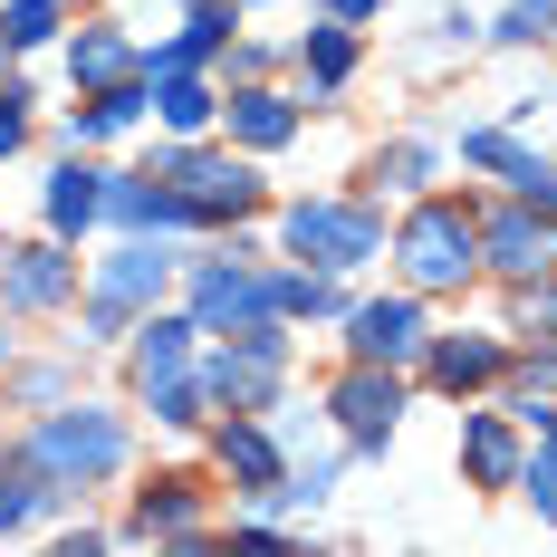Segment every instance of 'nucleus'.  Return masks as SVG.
<instances>
[{
    "label": "nucleus",
    "instance_id": "1",
    "mask_svg": "<svg viewBox=\"0 0 557 557\" xmlns=\"http://www.w3.org/2000/svg\"><path fill=\"white\" fill-rule=\"evenodd\" d=\"M394 270H404V288H423V298L471 288L481 278V212L451 202V193H423L404 212V231H394Z\"/></svg>",
    "mask_w": 557,
    "mask_h": 557
},
{
    "label": "nucleus",
    "instance_id": "2",
    "mask_svg": "<svg viewBox=\"0 0 557 557\" xmlns=\"http://www.w3.org/2000/svg\"><path fill=\"white\" fill-rule=\"evenodd\" d=\"M183 278L164 240H145V231H125L107 260H87V346H115V336H135L145 308H164V288Z\"/></svg>",
    "mask_w": 557,
    "mask_h": 557
},
{
    "label": "nucleus",
    "instance_id": "3",
    "mask_svg": "<svg viewBox=\"0 0 557 557\" xmlns=\"http://www.w3.org/2000/svg\"><path fill=\"white\" fill-rule=\"evenodd\" d=\"M20 451L39 461V471H58L67 491H97V481H115L125 471V423H115L107 404H49L29 433H20Z\"/></svg>",
    "mask_w": 557,
    "mask_h": 557
},
{
    "label": "nucleus",
    "instance_id": "4",
    "mask_svg": "<svg viewBox=\"0 0 557 557\" xmlns=\"http://www.w3.org/2000/svg\"><path fill=\"white\" fill-rule=\"evenodd\" d=\"M278 240H288V260L346 278V270H366V260L385 250V212L356 202V193H318V202H288V212H278Z\"/></svg>",
    "mask_w": 557,
    "mask_h": 557
},
{
    "label": "nucleus",
    "instance_id": "5",
    "mask_svg": "<svg viewBox=\"0 0 557 557\" xmlns=\"http://www.w3.org/2000/svg\"><path fill=\"white\" fill-rule=\"evenodd\" d=\"M154 173H164L173 193L193 202V222L222 231V222H250L260 202H270V183L240 164V154H212V145H193V135H173L164 154H154Z\"/></svg>",
    "mask_w": 557,
    "mask_h": 557
},
{
    "label": "nucleus",
    "instance_id": "6",
    "mask_svg": "<svg viewBox=\"0 0 557 557\" xmlns=\"http://www.w3.org/2000/svg\"><path fill=\"white\" fill-rule=\"evenodd\" d=\"M183 308H193V327L202 336H231L250 327V318H270V270H260V250H202V260H183Z\"/></svg>",
    "mask_w": 557,
    "mask_h": 557
},
{
    "label": "nucleus",
    "instance_id": "7",
    "mask_svg": "<svg viewBox=\"0 0 557 557\" xmlns=\"http://www.w3.org/2000/svg\"><path fill=\"white\" fill-rule=\"evenodd\" d=\"M404 404H413L404 366H366V356H346V375L327 385V413H336V433H346V451H385Z\"/></svg>",
    "mask_w": 557,
    "mask_h": 557
},
{
    "label": "nucleus",
    "instance_id": "8",
    "mask_svg": "<svg viewBox=\"0 0 557 557\" xmlns=\"http://www.w3.org/2000/svg\"><path fill=\"white\" fill-rule=\"evenodd\" d=\"M481 270L491 278H548L557 270V212H539V202H519L509 193L500 212H481Z\"/></svg>",
    "mask_w": 557,
    "mask_h": 557
},
{
    "label": "nucleus",
    "instance_id": "9",
    "mask_svg": "<svg viewBox=\"0 0 557 557\" xmlns=\"http://www.w3.org/2000/svg\"><path fill=\"white\" fill-rule=\"evenodd\" d=\"M423 336H433L423 288H394V298H356L346 308V356H366V366H413Z\"/></svg>",
    "mask_w": 557,
    "mask_h": 557
},
{
    "label": "nucleus",
    "instance_id": "10",
    "mask_svg": "<svg viewBox=\"0 0 557 557\" xmlns=\"http://www.w3.org/2000/svg\"><path fill=\"white\" fill-rule=\"evenodd\" d=\"M67 298H77V240L49 231V240H29V250L0 260V308L10 318H58Z\"/></svg>",
    "mask_w": 557,
    "mask_h": 557
},
{
    "label": "nucleus",
    "instance_id": "11",
    "mask_svg": "<svg viewBox=\"0 0 557 557\" xmlns=\"http://www.w3.org/2000/svg\"><path fill=\"white\" fill-rule=\"evenodd\" d=\"M145 539H173V548H202V481L193 471H154L135 509H125V529H115V548H145Z\"/></svg>",
    "mask_w": 557,
    "mask_h": 557
},
{
    "label": "nucleus",
    "instance_id": "12",
    "mask_svg": "<svg viewBox=\"0 0 557 557\" xmlns=\"http://www.w3.org/2000/svg\"><path fill=\"white\" fill-rule=\"evenodd\" d=\"M509 356H519V346H509V336H423V356H413V366H423V385L433 394H451V404H461V394H491V385H509Z\"/></svg>",
    "mask_w": 557,
    "mask_h": 557
},
{
    "label": "nucleus",
    "instance_id": "13",
    "mask_svg": "<svg viewBox=\"0 0 557 557\" xmlns=\"http://www.w3.org/2000/svg\"><path fill=\"white\" fill-rule=\"evenodd\" d=\"M212 461H222V481H231L250 509H260L278 481H288V461H278V433L260 423V413H231L222 433H212Z\"/></svg>",
    "mask_w": 557,
    "mask_h": 557
},
{
    "label": "nucleus",
    "instance_id": "14",
    "mask_svg": "<svg viewBox=\"0 0 557 557\" xmlns=\"http://www.w3.org/2000/svg\"><path fill=\"white\" fill-rule=\"evenodd\" d=\"M107 222H115V231H145V240L202 231V222H193V202H183L154 164H145V173H107Z\"/></svg>",
    "mask_w": 557,
    "mask_h": 557
},
{
    "label": "nucleus",
    "instance_id": "15",
    "mask_svg": "<svg viewBox=\"0 0 557 557\" xmlns=\"http://www.w3.org/2000/svg\"><path fill=\"white\" fill-rule=\"evenodd\" d=\"M193 375H202V394H212V413H270L278 404V366L270 356H250V346H212V356H193Z\"/></svg>",
    "mask_w": 557,
    "mask_h": 557
},
{
    "label": "nucleus",
    "instance_id": "16",
    "mask_svg": "<svg viewBox=\"0 0 557 557\" xmlns=\"http://www.w3.org/2000/svg\"><path fill=\"white\" fill-rule=\"evenodd\" d=\"M519 461H529V423L519 413H461V471H471V491H519Z\"/></svg>",
    "mask_w": 557,
    "mask_h": 557
},
{
    "label": "nucleus",
    "instance_id": "17",
    "mask_svg": "<svg viewBox=\"0 0 557 557\" xmlns=\"http://www.w3.org/2000/svg\"><path fill=\"white\" fill-rule=\"evenodd\" d=\"M193 308H145L135 318V336H125V375H135V394L154 385V375H183L193 366Z\"/></svg>",
    "mask_w": 557,
    "mask_h": 557
},
{
    "label": "nucleus",
    "instance_id": "18",
    "mask_svg": "<svg viewBox=\"0 0 557 557\" xmlns=\"http://www.w3.org/2000/svg\"><path fill=\"white\" fill-rule=\"evenodd\" d=\"M67 500H77V491H67L58 471H39L20 443H0V539H20L29 519H49V509H67Z\"/></svg>",
    "mask_w": 557,
    "mask_h": 557
},
{
    "label": "nucleus",
    "instance_id": "19",
    "mask_svg": "<svg viewBox=\"0 0 557 557\" xmlns=\"http://www.w3.org/2000/svg\"><path fill=\"white\" fill-rule=\"evenodd\" d=\"M39 212H49L58 240H87V231L107 222V164H87V154H67L49 173V193H39Z\"/></svg>",
    "mask_w": 557,
    "mask_h": 557
},
{
    "label": "nucleus",
    "instance_id": "20",
    "mask_svg": "<svg viewBox=\"0 0 557 557\" xmlns=\"http://www.w3.org/2000/svg\"><path fill=\"white\" fill-rule=\"evenodd\" d=\"M222 125H231V145H250V154H278V145H298V97H278V87H231L222 97Z\"/></svg>",
    "mask_w": 557,
    "mask_h": 557
},
{
    "label": "nucleus",
    "instance_id": "21",
    "mask_svg": "<svg viewBox=\"0 0 557 557\" xmlns=\"http://www.w3.org/2000/svg\"><path fill=\"white\" fill-rule=\"evenodd\" d=\"M145 107L164 115L173 135H212V125H222V97H212L202 67H154V77H145Z\"/></svg>",
    "mask_w": 557,
    "mask_h": 557
},
{
    "label": "nucleus",
    "instance_id": "22",
    "mask_svg": "<svg viewBox=\"0 0 557 557\" xmlns=\"http://www.w3.org/2000/svg\"><path fill=\"white\" fill-rule=\"evenodd\" d=\"M67 77H77V87H115V77H145V49H135L115 20H87V29H67Z\"/></svg>",
    "mask_w": 557,
    "mask_h": 557
},
{
    "label": "nucleus",
    "instance_id": "23",
    "mask_svg": "<svg viewBox=\"0 0 557 557\" xmlns=\"http://www.w3.org/2000/svg\"><path fill=\"white\" fill-rule=\"evenodd\" d=\"M145 115V77H115V87H87V107H67V145H97V135H125Z\"/></svg>",
    "mask_w": 557,
    "mask_h": 557
},
{
    "label": "nucleus",
    "instance_id": "24",
    "mask_svg": "<svg viewBox=\"0 0 557 557\" xmlns=\"http://www.w3.org/2000/svg\"><path fill=\"white\" fill-rule=\"evenodd\" d=\"M288 67H298V77H308L318 97H336V87L356 77V29H346V20H327V29H308V39L288 49Z\"/></svg>",
    "mask_w": 557,
    "mask_h": 557
},
{
    "label": "nucleus",
    "instance_id": "25",
    "mask_svg": "<svg viewBox=\"0 0 557 557\" xmlns=\"http://www.w3.org/2000/svg\"><path fill=\"white\" fill-rule=\"evenodd\" d=\"M270 308L278 318H346V288H336V270H270Z\"/></svg>",
    "mask_w": 557,
    "mask_h": 557
},
{
    "label": "nucleus",
    "instance_id": "26",
    "mask_svg": "<svg viewBox=\"0 0 557 557\" xmlns=\"http://www.w3.org/2000/svg\"><path fill=\"white\" fill-rule=\"evenodd\" d=\"M433 173H443V145H423V135H394L385 154H375V183L385 193H423Z\"/></svg>",
    "mask_w": 557,
    "mask_h": 557
},
{
    "label": "nucleus",
    "instance_id": "27",
    "mask_svg": "<svg viewBox=\"0 0 557 557\" xmlns=\"http://www.w3.org/2000/svg\"><path fill=\"white\" fill-rule=\"evenodd\" d=\"M145 404H154V423H164V433H193V423L212 413V394H202V375H193V366H183V375H154V385H145Z\"/></svg>",
    "mask_w": 557,
    "mask_h": 557
},
{
    "label": "nucleus",
    "instance_id": "28",
    "mask_svg": "<svg viewBox=\"0 0 557 557\" xmlns=\"http://www.w3.org/2000/svg\"><path fill=\"white\" fill-rule=\"evenodd\" d=\"M509 336H529V346H539V336H557V270L509 288Z\"/></svg>",
    "mask_w": 557,
    "mask_h": 557
},
{
    "label": "nucleus",
    "instance_id": "29",
    "mask_svg": "<svg viewBox=\"0 0 557 557\" xmlns=\"http://www.w3.org/2000/svg\"><path fill=\"white\" fill-rule=\"evenodd\" d=\"M58 39V0H0V49H49Z\"/></svg>",
    "mask_w": 557,
    "mask_h": 557
},
{
    "label": "nucleus",
    "instance_id": "30",
    "mask_svg": "<svg viewBox=\"0 0 557 557\" xmlns=\"http://www.w3.org/2000/svg\"><path fill=\"white\" fill-rule=\"evenodd\" d=\"M461 164H481V173H519L529 164V145H519V135H509V125H471V135H461Z\"/></svg>",
    "mask_w": 557,
    "mask_h": 557
},
{
    "label": "nucleus",
    "instance_id": "31",
    "mask_svg": "<svg viewBox=\"0 0 557 557\" xmlns=\"http://www.w3.org/2000/svg\"><path fill=\"white\" fill-rule=\"evenodd\" d=\"M519 500L557 529V443H529V461H519Z\"/></svg>",
    "mask_w": 557,
    "mask_h": 557
},
{
    "label": "nucleus",
    "instance_id": "32",
    "mask_svg": "<svg viewBox=\"0 0 557 557\" xmlns=\"http://www.w3.org/2000/svg\"><path fill=\"white\" fill-rule=\"evenodd\" d=\"M548 20H557V0H509L491 39H500V49H539V39H548Z\"/></svg>",
    "mask_w": 557,
    "mask_h": 557
},
{
    "label": "nucleus",
    "instance_id": "33",
    "mask_svg": "<svg viewBox=\"0 0 557 557\" xmlns=\"http://www.w3.org/2000/svg\"><path fill=\"white\" fill-rule=\"evenodd\" d=\"M509 193H519V202H539V212H557V164H548V154H529V164L509 173Z\"/></svg>",
    "mask_w": 557,
    "mask_h": 557
},
{
    "label": "nucleus",
    "instance_id": "34",
    "mask_svg": "<svg viewBox=\"0 0 557 557\" xmlns=\"http://www.w3.org/2000/svg\"><path fill=\"white\" fill-rule=\"evenodd\" d=\"M29 145V87H0V154Z\"/></svg>",
    "mask_w": 557,
    "mask_h": 557
},
{
    "label": "nucleus",
    "instance_id": "35",
    "mask_svg": "<svg viewBox=\"0 0 557 557\" xmlns=\"http://www.w3.org/2000/svg\"><path fill=\"white\" fill-rule=\"evenodd\" d=\"M20 394H29L39 413H49V404H67V366H29V375H20Z\"/></svg>",
    "mask_w": 557,
    "mask_h": 557
},
{
    "label": "nucleus",
    "instance_id": "36",
    "mask_svg": "<svg viewBox=\"0 0 557 557\" xmlns=\"http://www.w3.org/2000/svg\"><path fill=\"white\" fill-rule=\"evenodd\" d=\"M231 77H240V87H250V77H270V49H260V39H231Z\"/></svg>",
    "mask_w": 557,
    "mask_h": 557
},
{
    "label": "nucleus",
    "instance_id": "37",
    "mask_svg": "<svg viewBox=\"0 0 557 557\" xmlns=\"http://www.w3.org/2000/svg\"><path fill=\"white\" fill-rule=\"evenodd\" d=\"M318 10H327V20H346V29H366V20H375L385 0H318Z\"/></svg>",
    "mask_w": 557,
    "mask_h": 557
},
{
    "label": "nucleus",
    "instance_id": "38",
    "mask_svg": "<svg viewBox=\"0 0 557 557\" xmlns=\"http://www.w3.org/2000/svg\"><path fill=\"white\" fill-rule=\"evenodd\" d=\"M10 366H20V336H10V327H0V375H10Z\"/></svg>",
    "mask_w": 557,
    "mask_h": 557
},
{
    "label": "nucleus",
    "instance_id": "39",
    "mask_svg": "<svg viewBox=\"0 0 557 557\" xmlns=\"http://www.w3.org/2000/svg\"><path fill=\"white\" fill-rule=\"evenodd\" d=\"M0 260H10V240H0Z\"/></svg>",
    "mask_w": 557,
    "mask_h": 557
},
{
    "label": "nucleus",
    "instance_id": "40",
    "mask_svg": "<svg viewBox=\"0 0 557 557\" xmlns=\"http://www.w3.org/2000/svg\"><path fill=\"white\" fill-rule=\"evenodd\" d=\"M231 10H240V0H231Z\"/></svg>",
    "mask_w": 557,
    "mask_h": 557
},
{
    "label": "nucleus",
    "instance_id": "41",
    "mask_svg": "<svg viewBox=\"0 0 557 557\" xmlns=\"http://www.w3.org/2000/svg\"><path fill=\"white\" fill-rule=\"evenodd\" d=\"M548 29H557V20H548Z\"/></svg>",
    "mask_w": 557,
    "mask_h": 557
}]
</instances>
